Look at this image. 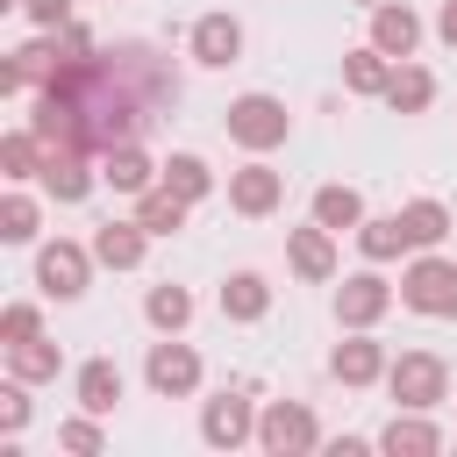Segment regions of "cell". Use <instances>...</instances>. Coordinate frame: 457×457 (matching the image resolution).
Returning <instances> with one entry per match:
<instances>
[{
	"label": "cell",
	"instance_id": "cell-31",
	"mask_svg": "<svg viewBox=\"0 0 457 457\" xmlns=\"http://www.w3.org/2000/svg\"><path fill=\"white\" fill-rule=\"evenodd\" d=\"M36 228H43V207L29 193H7L0 200V243H36Z\"/></svg>",
	"mask_w": 457,
	"mask_h": 457
},
{
	"label": "cell",
	"instance_id": "cell-12",
	"mask_svg": "<svg viewBox=\"0 0 457 457\" xmlns=\"http://www.w3.org/2000/svg\"><path fill=\"white\" fill-rule=\"evenodd\" d=\"M286 264H293V278L328 286V278H336V228H321V221L286 228Z\"/></svg>",
	"mask_w": 457,
	"mask_h": 457
},
{
	"label": "cell",
	"instance_id": "cell-10",
	"mask_svg": "<svg viewBox=\"0 0 457 457\" xmlns=\"http://www.w3.org/2000/svg\"><path fill=\"white\" fill-rule=\"evenodd\" d=\"M386 364H393V357H386V343H378L371 328H350V336L328 350V378H336V386H350V393H357V386H378V378H386Z\"/></svg>",
	"mask_w": 457,
	"mask_h": 457
},
{
	"label": "cell",
	"instance_id": "cell-2",
	"mask_svg": "<svg viewBox=\"0 0 457 457\" xmlns=\"http://www.w3.org/2000/svg\"><path fill=\"white\" fill-rule=\"evenodd\" d=\"M257 450L264 457H307L321 450V421L307 400H264L257 407Z\"/></svg>",
	"mask_w": 457,
	"mask_h": 457
},
{
	"label": "cell",
	"instance_id": "cell-26",
	"mask_svg": "<svg viewBox=\"0 0 457 457\" xmlns=\"http://www.w3.org/2000/svg\"><path fill=\"white\" fill-rule=\"evenodd\" d=\"M314 221H321V228H336V236H343V228H357V221H364V193H357V186H336V179H328V186H314Z\"/></svg>",
	"mask_w": 457,
	"mask_h": 457
},
{
	"label": "cell",
	"instance_id": "cell-13",
	"mask_svg": "<svg viewBox=\"0 0 457 457\" xmlns=\"http://www.w3.org/2000/svg\"><path fill=\"white\" fill-rule=\"evenodd\" d=\"M386 457H436L443 450V428L428 421V407H393V421L371 436Z\"/></svg>",
	"mask_w": 457,
	"mask_h": 457
},
{
	"label": "cell",
	"instance_id": "cell-21",
	"mask_svg": "<svg viewBox=\"0 0 457 457\" xmlns=\"http://www.w3.org/2000/svg\"><path fill=\"white\" fill-rule=\"evenodd\" d=\"M186 214H193V200H179L164 179H157L150 193H136V221H143L150 236H179V228H186Z\"/></svg>",
	"mask_w": 457,
	"mask_h": 457
},
{
	"label": "cell",
	"instance_id": "cell-30",
	"mask_svg": "<svg viewBox=\"0 0 457 457\" xmlns=\"http://www.w3.org/2000/svg\"><path fill=\"white\" fill-rule=\"evenodd\" d=\"M100 421H107V414H86V407H79L71 421H57V450H71V457H100V450H107V428H100Z\"/></svg>",
	"mask_w": 457,
	"mask_h": 457
},
{
	"label": "cell",
	"instance_id": "cell-22",
	"mask_svg": "<svg viewBox=\"0 0 457 457\" xmlns=\"http://www.w3.org/2000/svg\"><path fill=\"white\" fill-rule=\"evenodd\" d=\"M7 371H14V378H29V386H50V378L64 371V350H57L50 336H29V343H7Z\"/></svg>",
	"mask_w": 457,
	"mask_h": 457
},
{
	"label": "cell",
	"instance_id": "cell-11",
	"mask_svg": "<svg viewBox=\"0 0 457 457\" xmlns=\"http://www.w3.org/2000/svg\"><path fill=\"white\" fill-rule=\"evenodd\" d=\"M278 200H286V171H271L264 157H250V164L228 171V207H236V214L264 221V214H278Z\"/></svg>",
	"mask_w": 457,
	"mask_h": 457
},
{
	"label": "cell",
	"instance_id": "cell-29",
	"mask_svg": "<svg viewBox=\"0 0 457 457\" xmlns=\"http://www.w3.org/2000/svg\"><path fill=\"white\" fill-rule=\"evenodd\" d=\"M0 171L21 186V179H43V136L36 129H7L0 136Z\"/></svg>",
	"mask_w": 457,
	"mask_h": 457
},
{
	"label": "cell",
	"instance_id": "cell-5",
	"mask_svg": "<svg viewBox=\"0 0 457 457\" xmlns=\"http://www.w3.org/2000/svg\"><path fill=\"white\" fill-rule=\"evenodd\" d=\"M200 443H207V450H243V443H257V400H250L243 386H221V393L200 407Z\"/></svg>",
	"mask_w": 457,
	"mask_h": 457
},
{
	"label": "cell",
	"instance_id": "cell-3",
	"mask_svg": "<svg viewBox=\"0 0 457 457\" xmlns=\"http://www.w3.org/2000/svg\"><path fill=\"white\" fill-rule=\"evenodd\" d=\"M286 136H293L286 100H271V93H243V100H228V143H236V150L264 157V150H278Z\"/></svg>",
	"mask_w": 457,
	"mask_h": 457
},
{
	"label": "cell",
	"instance_id": "cell-6",
	"mask_svg": "<svg viewBox=\"0 0 457 457\" xmlns=\"http://www.w3.org/2000/svg\"><path fill=\"white\" fill-rule=\"evenodd\" d=\"M93 264H100L93 243H64V236H57V243L36 250V286H43L50 300H79V293L93 286Z\"/></svg>",
	"mask_w": 457,
	"mask_h": 457
},
{
	"label": "cell",
	"instance_id": "cell-7",
	"mask_svg": "<svg viewBox=\"0 0 457 457\" xmlns=\"http://www.w3.org/2000/svg\"><path fill=\"white\" fill-rule=\"evenodd\" d=\"M393 300H400V286H386L378 264H364V271H350V278L336 286V321H343V328H378V321L393 314Z\"/></svg>",
	"mask_w": 457,
	"mask_h": 457
},
{
	"label": "cell",
	"instance_id": "cell-17",
	"mask_svg": "<svg viewBox=\"0 0 457 457\" xmlns=\"http://www.w3.org/2000/svg\"><path fill=\"white\" fill-rule=\"evenodd\" d=\"M143 250H150V228L129 214V221H100L93 228V257L107 264V271H136L143 264Z\"/></svg>",
	"mask_w": 457,
	"mask_h": 457
},
{
	"label": "cell",
	"instance_id": "cell-23",
	"mask_svg": "<svg viewBox=\"0 0 457 457\" xmlns=\"http://www.w3.org/2000/svg\"><path fill=\"white\" fill-rule=\"evenodd\" d=\"M143 321H150L157 336H179V328L193 321V293H186V286H171V278H164V286H150V293H143Z\"/></svg>",
	"mask_w": 457,
	"mask_h": 457
},
{
	"label": "cell",
	"instance_id": "cell-19",
	"mask_svg": "<svg viewBox=\"0 0 457 457\" xmlns=\"http://www.w3.org/2000/svg\"><path fill=\"white\" fill-rule=\"evenodd\" d=\"M157 171H164V164H150V157H143V143H114V150L100 157V179H107L114 193H129V200H136V193H150V186H157Z\"/></svg>",
	"mask_w": 457,
	"mask_h": 457
},
{
	"label": "cell",
	"instance_id": "cell-8",
	"mask_svg": "<svg viewBox=\"0 0 457 457\" xmlns=\"http://www.w3.org/2000/svg\"><path fill=\"white\" fill-rule=\"evenodd\" d=\"M143 378H150L157 400H193V393H200V350L179 343V336H164V343H150Z\"/></svg>",
	"mask_w": 457,
	"mask_h": 457
},
{
	"label": "cell",
	"instance_id": "cell-24",
	"mask_svg": "<svg viewBox=\"0 0 457 457\" xmlns=\"http://www.w3.org/2000/svg\"><path fill=\"white\" fill-rule=\"evenodd\" d=\"M386 79H393V57H386L378 43L343 50V86H350V93H386Z\"/></svg>",
	"mask_w": 457,
	"mask_h": 457
},
{
	"label": "cell",
	"instance_id": "cell-33",
	"mask_svg": "<svg viewBox=\"0 0 457 457\" xmlns=\"http://www.w3.org/2000/svg\"><path fill=\"white\" fill-rule=\"evenodd\" d=\"M21 428H29V378H14V371H7V386H0V436L14 443Z\"/></svg>",
	"mask_w": 457,
	"mask_h": 457
},
{
	"label": "cell",
	"instance_id": "cell-25",
	"mask_svg": "<svg viewBox=\"0 0 457 457\" xmlns=\"http://www.w3.org/2000/svg\"><path fill=\"white\" fill-rule=\"evenodd\" d=\"M157 179H164V186H171L179 200H193V207H200V200L214 193V171H207V157H193V150H171Z\"/></svg>",
	"mask_w": 457,
	"mask_h": 457
},
{
	"label": "cell",
	"instance_id": "cell-16",
	"mask_svg": "<svg viewBox=\"0 0 457 457\" xmlns=\"http://www.w3.org/2000/svg\"><path fill=\"white\" fill-rule=\"evenodd\" d=\"M71 393H79V407H86V414H114V407H121V393H129V378H121V364H114V357H86V364L71 371Z\"/></svg>",
	"mask_w": 457,
	"mask_h": 457
},
{
	"label": "cell",
	"instance_id": "cell-1",
	"mask_svg": "<svg viewBox=\"0 0 457 457\" xmlns=\"http://www.w3.org/2000/svg\"><path fill=\"white\" fill-rule=\"evenodd\" d=\"M400 307H414V314H428V321H457V257L421 250V257L400 271Z\"/></svg>",
	"mask_w": 457,
	"mask_h": 457
},
{
	"label": "cell",
	"instance_id": "cell-36",
	"mask_svg": "<svg viewBox=\"0 0 457 457\" xmlns=\"http://www.w3.org/2000/svg\"><path fill=\"white\" fill-rule=\"evenodd\" d=\"M357 7H378V0H357Z\"/></svg>",
	"mask_w": 457,
	"mask_h": 457
},
{
	"label": "cell",
	"instance_id": "cell-15",
	"mask_svg": "<svg viewBox=\"0 0 457 457\" xmlns=\"http://www.w3.org/2000/svg\"><path fill=\"white\" fill-rule=\"evenodd\" d=\"M371 43H378L393 64L414 57V50H421V14H414L407 0H378V7H371Z\"/></svg>",
	"mask_w": 457,
	"mask_h": 457
},
{
	"label": "cell",
	"instance_id": "cell-27",
	"mask_svg": "<svg viewBox=\"0 0 457 457\" xmlns=\"http://www.w3.org/2000/svg\"><path fill=\"white\" fill-rule=\"evenodd\" d=\"M400 228H407V250H436L450 236V207L443 200H407L400 207Z\"/></svg>",
	"mask_w": 457,
	"mask_h": 457
},
{
	"label": "cell",
	"instance_id": "cell-14",
	"mask_svg": "<svg viewBox=\"0 0 457 457\" xmlns=\"http://www.w3.org/2000/svg\"><path fill=\"white\" fill-rule=\"evenodd\" d=\"M186 43H193V57H200L207 71H228V64L243 57V21H236L228 7H214V14H200V21H193V36H186Z\"/></svg>",
	"mask_w": 457,
	"mask_h": 457
},
{
	"label": "cell",
	"instance_id": "cell-9",
	"mask_svg": "<svg viewBox=\"0 0 457 457\" xmlns=\"http://www.w3.org/2000/svg\"><path fill=\"white\" fill-rule=\"evenodd\" d=\"M93 150H71V143H43V193L57 200V207H79L86 193H93Z\"/></svg>",
	"mask_w": 457,
	"mask_h": 457
},
{
	"label": "cell",
	"instance_id": "cell-35",
	"mask_svg": "<svg viewBox=\"0 0 457 457\" xmlns=\"http://www.w3.org/2000/svg\"><path fill=\"white\" fill-rule=\"evenodd\" d=\"M436 36L457 50V0H443V7H436Z\"/></svg>",
	"mask_w": 457,
	"mask_h": 457
},
{
	"label": "cell",
	"instance_id": "cell-34",
	"mask_svg": "<svg viewBox=\"0 0 457 457\" xmlns=\"http://www.w3.org/2000/svg\"><path fill=\"white\" fill-rule=\"evenodd\" d=\"M21 14L36 29H71V0H21Z\"/></svg>",
	"mask_w": 457,
	"mask_h": 457
},
{
	"label": "cell",
	"instance_id": "cell-18",
	"mask_svg": "<svg viewBox=\"0 0 457 457\" xmlns=\"http://www.w3.org/2000/svg\"><path fill=\"white\" fill-rule=\"evenodd\" d=\"M378 100H386L393 114H428V100H436V71H428V64H414V57H400Z\"/></svg>",
	"mask_w": 457,
	"mask_h": 457
},
{
	"label": "cell",
	"instance_id": "cell-4",
	"mask_svg": "<svg viewBox=\"0 0 457 457\" xmlns=\"http://www.w3.org/2000/svg\"><path fill=\"white\" fill-rule=\"evenodd\" d=\"M386 393H393V407H443L450 400V364L436 350H400L386 364Z\"/></svg>",
	"mask_w": 457,
	"mask_h": 457
},
{
	"label": "cell",
	"instance_id": "cell-20",
	"mask_svg": "<svg viewBox=\"0 0 457 457\" xmlns=\"http://www.w3.org/2000/svg\"><path fill=\"white\" fill-rule=\"evenodd\" d=\"M271 314V278L264 271H228L221 278V321H264Z\"/></svg>",
	"mask_w": 457,
	"mask_h": 457
},
{
	"label": "cell",
	"instance_id": "cell-32",
	"mask_svg": "<svg viewBox=\"0 0 457 457\" xmlns=\"http://www.w3.org/2000/svg\"><path fill=\"white\" fill-rule=\"evenodd\" d=\"M29 336H43V307L36 300H7L0 307V343H29Z\"/></svg>",
	"mask_w": 457,
	"mask_h": 457
},
{
	"label": "cell",
	"instance_id": "cell-28",
	"mask_svg": "<svg viewBox=\"0 0 457 457\" xmlns=\"http://www.w3.org/2000/svg\"><path fill=\"white\" fill-rule=\"evenodd\" d=\"M357 250H364V264H393V257L407 250L400 214H364V221H357Z\"/></svg>",
	"mask_w": 457,
	"mask_h": 457
}]
</instances>
